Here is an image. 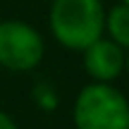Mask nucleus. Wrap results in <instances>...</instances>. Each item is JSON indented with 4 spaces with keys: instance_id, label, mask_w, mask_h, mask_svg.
<instances>
[{
    "instance_id": "7ed1b4c3",
    "label": "nucleus",
    "mask_w": 129,
    "mask_h": 129,
    "mask_svg": "<svg viewBox=\"0 0 129 129\" xmlns=\"http://www.w3.org/2000/svg\"><path fill=\"white\" fill-rule=\"evenodd\" d=\"M46 55L41 31L22 19L0 22V67L7 72L26 74L36 69Z\"/></svg>"
},
{
    "instance_id": "39448f33",
    "label": "nucleus",
    "mask_w": 129,
    "mask_h": 129,
    "mask_svg": "<svg viewBox=\"0 0 129 129\" xmlns=\"http://www.w3.org/2000/svg\"><path fill=\"white\" fill-rule=\"evenodd\" d=\"M103 36L124 48L129 46V5L127 3H115L110 7H105Z\"/></svg>"
},
{
    "instance_id": "f257e3e1",
    "label": "nucleus",
    "mask_w": 129,
    "mask_h": 129,
    "mask_svg": "<svg viewBox=\"0 0 129 129\" xmlns=\"http://www.w3.org/2000/svg\"><path fill=\"white\" fill-rule=\"evenodd\" d=\"M103 0H53L48 10V29L62 48L81 53L103 36Z\"/></svg>"
},
{
    "instance_id": "0eeeda50",
    "label": "nucleus",
    "mask_w": 129,
    "mask_h": 129,
    "mask_svg": "<svg viewBox=\"0 0 129 129\" xmlns=\"http://www.w3.org/2000/svg\"><path fill=\"white\" fill-rule=\"evenodd\" d=\"M120 3H127V5H129V0H120Z\"/></svg>"
},
{
    "instance_id": "423d86ee",
    "label": "nucleus",
    "mask_w": 129,
    "mask_h": 129,
    "mask_svg": "<svg viewBox=\"0 0 129 129\" xmlns=\"http://www.w3.org/2000/svg\"><path fill=\"white\" fill-rule=\"evenodd\" d=\"M0 129H19L17 122H14V117L10 115V112L0 110Z\"/></svg>"
},
{
    "instance_id": "f03ea898",
    "label": "nucleus",
    "mask_w": 129,
    "mask_h": 129,
    "mask_svg": "<svg viewBox=\"0 0 129 129\" xmlns=\"http://www.w3.org/2000/svg\"><path fill=\"white\" fill-rule=\"evenodd\" d=\"M72 122L77 129H129L127 96L115 84H86L74 98Z\"/></svg>"
},
{
    "instance_id": "20e7f679",
    "label": "nucleus",
    "mask_w": 129,
    "mask_h": 129,
    "mask_svg": "<svg viewBox=\"0 0 129 129\" xmlns=\"http://www.w3.org/2000/svg\"><path fill=\"white\" fill-rule=\"evenodd\" d=\"M81 64L84 72L88 74L91 81L98 84H115L124 74L127 67V48L110 38L101 36L88 48L81 50Z\"/></svg>"
}]
</instances>
